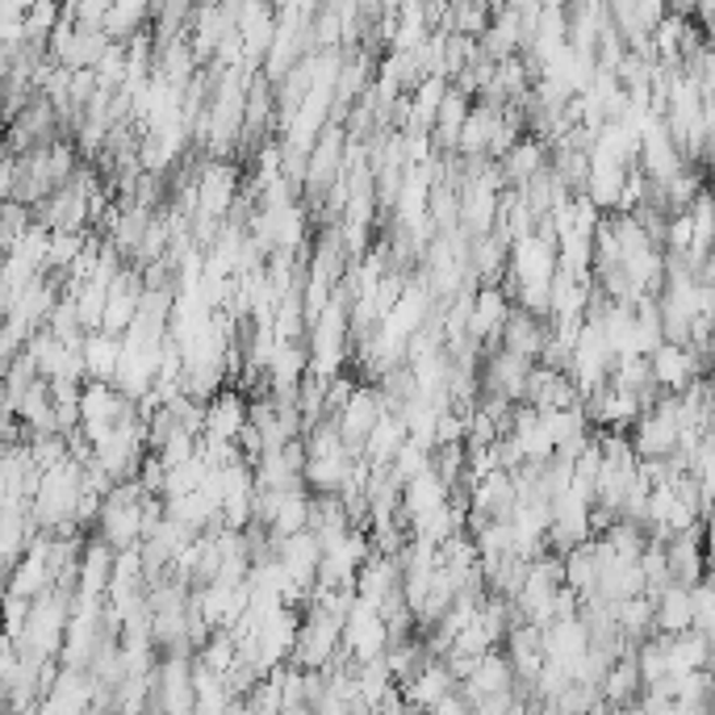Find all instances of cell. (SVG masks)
<instances>
[{"mask_svg":"<svg viewBox=\"0 0 715 715\" xmlns=\"http://www.w3.org/2000/svg\"><path fill=\"white\" fill-rule=\"evenodd\" d=\"M243 193V180L234 172V163H202L197 168V209H193V218H205V222H222L230 214V205L234 197Z\"/></svg>","mask_w":715,"mask_h":715,"instance_id":"cell-1","label":"cell"},{"mask_svg":"<svg viewBox=\"0 0 715 715\" xmlns=\"http://www.w3.org/2000/svg\"><path fill=\"white\" fill-rule=\"evenodd\" d=\"M482 368H477V385L482 393H494V398H507L511 407L523 402V389H528V377H532V360L511 356L507 348H494V352H482Z\"/></svg>","mask_w":715,"mask_h":715,"instance_id":"cell-2","label":"cell"},{"mask_svg":"<svg viewBox=\"0 0 715 715\" xmlns=\"http://www.w3.org/2000/svg\"><path fill=\"white\" fill-rule=\"evenodd\" d=\"M511 314V298L498 289V284H477L473 293V306H469V327H464V339L477 348V352H494L498 348V331Z\"/></svg>","mask_w":715,"mask_h":715,"instance_id":"cell-3","label":"cell"},{"mask_svg":"<svg viewBox=\"0 0 715 715\" xmlns=\"http://www.w3.org/2000/svg\"><path fill=\"white\" fill-rule=\"evenodd\" d=\"M385 414V402L381 393H377V385L373 381H356L352 389V398L343 402V410L335 414V427H339V439H343V448L360 457V444H364V435L373 432V423Z\"/></svg>","mask_w":715,"mask_h":715,"instance_id":"cell-4","label":"cell"},{"mask_svg":"<svg viewBox=\"0 0 715 715\" xmlns=\"http://www.w3.org/2000/svg\"><path fill=\"white\" fill-rule=\"evenodd\" d=\"M649 373H653V385L669 398L682 393L694 377H707V368L690 356V348H682V343H657L649 352Z\"/></svg>","mask_w":715,"mask_h":715,"instance_id":"cell-5","label":"cell"},{"mask_svg":"<svg viewBox=\"0 0 715 715\" xmlns=\"http://www.w3.org/2000/svg\"><path fill=\"white\" fill-rule=\"evenodd\" d=\"M243 427H247V398H243L239 389H218V393L205 402L202 439H214V444H234Z\"/></svg>","mask_w":715,"mask_h":715,"instance_id":"cell-6","label":"cell"},{"mask_svg":"<svg viewBox=\"0 0 715 715\" xmlns=\"http://www.w3.org/2000/svg\"><path fill=\"white\" fill-rule=\"evenodd\" d=\"M318 561H323V548H318V540L310 536V532H298V536H289L277 544V565H281V573L298 590L314 586Z\"/></svg>","mask_w":715,"mask_h":715,"instance_id":"cell-7","label":"cell"},{"mask_svg":"<svg viewBox=\"0 0 715 715\" xmlns=\"http://www.w3.org/2000/svg\"><path fill=\"white\" fill-rule=\"evenodd\" d=\"M523 407L532 410H569V407H582L578 389L565 373H553V368H532L528 377V389H523Z\"/></svg>","mask_w":715,"mask_h":715,"instance_id":"cell-8","label":"cell"},{"mask_svg":"<svg viewBox=\"0 0 715 715\" xmlns=\"http://www.w3.org/2000/svg\"><path fill=\"white\" fill-rule=\"evenodd\" d=\"M448 498H452V489L435 477V469H427V473L410 477L407 486H402V498H398V519H402V523H419V519H427L432 511H439Z\"/></svg>","mask_w":715,"mask_h":715,"instance_id":"cell-9","label":"cell"},{"mask_svg":"<svg viewBox=\"0 0 715 715\" xmlns=\"http://www.w3.org/2000/svg\"><path fill=\"white\" fill-rule=\"evenodd\" d=\"M544 168H548V147H544L540 138H532V134H523L511 152L498 159V177H502L507 189H523V184L532 177H540Z\"/></svg>","mask_w":715,"mask_h":715,"instance_id":"cell-10","label":"cell"},{"mask_svg":"<svg viewBox=\"0 0 715 715\" xmlns=\"http://www.w3.org/2000/svg\"><path fill=\"white\" fill-rule=\"evenodd\" d=\"M544 339H548V323H540V318L523 314L519 306H511L507 323H502V331H498V348H507L511 356H523V360L536 364Z\"/></svg>","mask_w":715,"mask_h":715,"instance_id":"cell-11","label":"cell"},{"mask_svg":"<svg viewBox=\"0 0 715 715\" xmlns=\"http://www.w3.org/2000/svg\"><path fill=\"white\" fill-rule=\"evenodd\" d=\"M76 578H80V594H84V603H93L101 590H109V578H113V548L101 544L97 536L84 540V544H80Z\"/></svg>","mask_w":715,"mask_h":715,"instance_id":"cell-12","label":"cell"},{"mask_svg":"<svg viewBox=\"0 0 715 715\" xmlns=\"http://www.w3.org/2000/svg\"><path fill=\"white\" fill-rule=\"evenodd\" d=\"M352 452L348 448H335V452H323V457H306V469H302V486L310 494H339L348 473H352Z\"/></svg>","mask_w":715,"mask_h":715,"instance_id":"cell-13","label":"cell"},{"mask_svg":"<svg viewBox=\"0 0 715 715\" xmlns=\"http://www.w3.org/2000/svg\"><path fill=\"white\" fill-rule=\"evenodd\" d=\"M498 122H502V109L482 105V101L469 105V118H464L460 138H457L460 159H486V147H489V138H494V130H498Z\"/></svg>","mask_w":715,"mask_h":715,"instance_id":"cell-14","label":"cell"},{"mask_svg":"<svg viewBox=\"0 0 715 715\" xmlns=\"http://www.w3.org/2000/svg\"><path fill=\"white\" fill-rule=\"evenodd\" d=\"M623 177H628V168H619V163H603V159H590V172H586V184H582V197H586L603 218L619 209V193H623Z\"/></svg>","mask_w":715,"mask_h":715,"instance_id":"cell-15","label":"cell"},{"mask_svg":"<svg viewBox=\"0 0 715 715\" xmlns=\"http://www.w3.org/2000/svg\"><path fill=\"white\" fill-rule=\"evenodd\" d=\"M310 502H314V494H310L306 486L281 489L277 511H272V523H268V540H272V544H281V540L306 532L310 528Z\"/></svg>","mask_w":715,"mask_h":715,"instance_id":"cell-16","label":"cell"},{"mask_svg":"<svg viewBox=\"0 0 715 715\" xmlns=\"http://www.w3.org/2000/svg\"><path fill=\"white\" fill-rule=\"evenodd\" d=\"M407 444V427H402V419L393 414V410H385L381 419L373 423V432L364 435V444H360V457L368 460V464H389L393 452Z\"/></svg>","mask_w":715,"mask_h":715,"instance_id":"cell-17","label":"cell"},{"mask_svg":"<svg viewBox=\"0 0 715 715\" xmlns=\"http://www.w3.org/2000/svg\"><path fill=\"white\" fill-rule=\"evenodd\" d=\"M80 356H84V377H88V381H113V373H118V356H122V339L101 335V331L84 335Z\"/></svg>","mask_w":715,"mask_h":715,"instance_id":"cell-18","label":"cell"},{"mask_svg":"<svg viewBox=\"0 0 715 715\" xmlns=\"http://www.w3.org/2000/svg\"><path fill=\"white\" fill-rule=\"evenodd\" d=\"M147 26H152V9H147L143 0H118V4H109V13H105L101 34L109 43H130L134 34H143Z\"/></svg>","mask_w":715,"mask_h":715,"instance_id":"cell-19","label":"cell"},{"mask_svg":"<svg viewBox=\"0 0 715 715\" xmlns=\"http://www.w3.org/2000/svg\"><path fill=\"white\" fill-rule=\"evenodd\" d=\"M653 619L662 623L665 632H674V637L687 632L690 628V590L674 586V582H669L665 590H657V594H653Z\"/></svg>","mask_w":715,"mask_h":715,"instance_id":"cell-20","label":"cell"},{"mask_svg":"<svg viewBox=\"0 0 715 715\" xmlns=\"http://www.w3.org/2000/svg\"><path fill=\"white\" fill-rule=\"evenodd\" d=\"M88 234H93V230H51V239H47V264H43V272L68 277V268H72V264H76V256L84 252Z\"/></svg>","mask_w":715,"mask_h":715,"instance_id":"cell-21","label":"cell"},{"mask_svg":"<svg viewBox=\"0 0 715 715\" xmlns=\"http://www.w3.org/2000/svg\"><path fill=\"white\" fill-rule=\"evenodd\" d=\"M68 298L76 302L80 331H84V335L101 331V314H105V302H109V289H105V284H97V281H88V284H80V289H72Z\"/></svg>","mask_w":715,"mask_h":715,"instance_id":"cell-22","label":"cell"},{"mask_svg":"<svg viewBox=\"0 0 715 715\" xmlns=\"http://www.w3.org/2000/svg\"><path fill=\"white\" fill-rule=\"evenodd\" d=\"M47 331L59 339V343H80L84 339V331H80V318H76V302L63 293L59 302L51 306V314H47V323H43Z\"/></svg>","mask_w":715,"mask_h":715,"instance_id":"cell-23","label":"cell"},{"mask_svg":"<svg viewBox=\"0 0 715 715\" xmlns=\"http://www.w3.org/2000/svg\"><path fill=\"white\" fill-rule=\"evenodd\" d=\"M432 469V448H419V444H402L393 460H389V473L398 477V486H407L410 477H419V473H427Z\"/></svg>","mask_w":715,"mask_h":715,"instance_id":"cell-24","label":"cell"},{"mask_svg":"<svg viewBox=\"0 0 715 715\" xmlns=\"http://www.w3.org/2000/svg\"><path fill=\"white\" fill-rule=\"evenodd\" d=\"M34 222L29 218V209L26 205H17V202H0V259L13 252V243L26 234V227Z\"/></svg>","mask_w":715,"mask_h":715,"instance_id":"cell-25","label":"cell"},{"mask_svg":"<svg viewBox=\"0 0 715 715\" xmlns=\"http://www.w3.org/2000/svg\"><path fill=\"white\" fill-rule=\"evenodd\" d=\"M47 239H51V230L38 227V222H29L26 234L13 243V252H9V256H17L22 264H29L34 272H43V264H47Z\"/></svg>","mask_w":715,"mask_h":715,"instance_id":"cell-26","label":"cell"},{"mask_svg":"<svg viewBox=\"0 0 715 715\" xmlns=\"http://www.w3.org/2000/svg\"><path fill=\"white\" fill-rule=\"evenodd\" d=\"M155 457H159V464L172 473V469H180V464H189V460L197 457V435H189V432L168 435L163 448H155Z\"/></svg>","mask_w":715,"mask_h":715,"instance_id":"cell-27","label":"cell"},{"mask_svg":"<svg viewBox=\"0 0 715 715\" xmlns=\"http://www.w3.org/2000/svg\"><path fill=\"white\" fill-rule=\"evenodd\" d=\"M163 477H168V469L159 464V457H155V452H147V457H143V464H138V473H134L138 489H143L147 498H159V494H163Z\"/></svg>","mask_w":715,"mask_h":715,"instance_id":"cell-28","label":"cell"},{"mask_svg":"<svg viewBox=\"0 0 715 715\" xmlns=\"http://www.w3.org/2000/svg\"><path fill=\"white\" fill-rule=\"evenodd\" d=\"M632 687H637V669H632V665H619L611 678H607V690H611L615 699H628Z\"/></svg>","mask_w":715,"mask_h":715,"instance_id":"cell-29","label":"cell"}]
</instances>
